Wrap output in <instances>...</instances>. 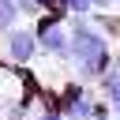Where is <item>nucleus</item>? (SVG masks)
I'll use <instances>...</instances> for the list:
<instances>
[{
  "label": "nucleus",
  "instance_id": "f257e3e1",
  "mask_svg": "<svg viewBox=\"0 0 120 120\" xmlns=\"http://www.w3.org/2000/svg\"><path fill=\"white\" fill-rule=\"evenodd\" d=\"M56 105H60L64 120H90V112L98 105V94H94V86H86L79 79H68V82L56 86Z\"/></svg>",
  "mask_w": 120,
  "mask_h": 120
},
{
  "label": "nucleus",
  "instance_id": "f03ea898",
  "mask_svg": "<svg viewBox=\"0 0 120 120\" xmlns=\"http://www.w3.org/2000/svg\"><path fill=\"white\" fill-rule=\"evenodd\" d=\"M0 45H4V60L15 64V68H30V64L41 56L38 34H34L30 26H15V30H8V34L0 38Z\"/></svg>",
  "mask_w": 120,
  "mask_h": 120
},
{
  "label": "nucleus",
  "instance_id": "7ed1b4c3",
  "mask_svg": "<svg viewBox=\"0 0 120 120\" xmlns=\"http://www.w3.org/2000/svg\"><path fill=\"white\" fill-rule=\"evenodd\" d=\"M38 45H41V56H49L56 64H71V34H68V22H56L52 30L38 34Z\"/></svg>",
  "mask_w": 120,
  "mask_h": 120
},
{
  "label": "nucleus",
  "instance_id": "20e7f679",
  "mask_svg": "<svg viewBox=\"0 0 120 120\" xmlns=\"http://www.w3.org/2000/svg\"><path fill=\"white\" fill-rule=\"evenodd\" d=\"M98 90H101V98L112 105V112H120V68H116V64L105 71V79L98 82Z\"/></svg>",
  "mask_w": 120,
  "mask_h": 120
},
{
  "label": "nucleus",
  "instance_id": "39448f33",
  "mask_svg": "<svg viewBox=\"0 0 120 120\" xmlns=\"http://www.w3.org/2000/svg\"><path fill=\"white\" fill-rule=\"evenodd\" d=\"M90 22H94L105 38H120V15H116V11H90Z\"/></svg>",
  "mask_w": 120,
  "mask_h": 120
},
{
  "label": "nucleus",
  "instance_id": "423d86ee",
  "mask_svg": "<svg viewBox=\"0 0 120 120\" xmlns=\"http://www.w3.org/2000/svg\"><path fill=\"white\" fill-rule=\"evenodd\" d=\"M19 8H15V0H0V38L8 34V30H15L19 26Z\"/></svg>",
  "mask_w": 120,
  "mask_h": 120
},
{
  "label": "nucleus",
  "instance_id": "0eeeda50",
  "mask_svg": "<svg viewBox=\"0 0 120 120\" xmlns=\"http://www.w3.org/2000/svg\"><path fill=\"white\" fill-rule=\"evenodd\" d=\"M90 120H116V112H112V105H109L105 98H98V105H94V112H90Z\"/></svg>",
  "mask_w": 120,
  "mask_h": 120
},
{
  "label": "nucleus",
  "instance_id": "6e6552de",
  "mask_svg": "<svg viewBox=\"0 0 120 120\" xmlns=\"http://www.w3.org/2000/svg\"><path fill=\"white\" fill-rule=\"evenodd\" d=\"M68 11L71 15H90L94 11V0H68Z\"/></svg>",
  "mask_w": 120,
  "mask_h": 120
},
{
  "label": "nucleus",
  "instance_id": "1a4fd4ad",
  "mask_svg": "<svg viewBox=\"0 0 120 120\" xmlns=\"http://www.w3.org/2000/svg\"><path fill=\"white\" fill-rule=\"evenodd\" d=\"M94 11H120V0H94Z\"/></svg>",
  "mask_w": 120,
  "mask_h": 120
},
{
  "label": "nucleus",
  "instance_id": "9d476101",
  "mask_svg": "<svg viewBox=\"0 0 120 120\" xmlns=\"http://www.w3.org/2000/svg\"><path fill=\"white\" fill-rule=\"evenodd\" d=\"M116 52H120V38H116Z\"/></svg>",
  "mask_w": 120,
  "mask_h": 120
},
{
  "label": "nucleus",
  "instance_id": "9b49d317",
  "mask_svg": "<svg viewBox=\"0 0 120 120\" xmlns=\"http://www.w3.org/2000/svg\"><path fill=\"white\" fill-rule=\"evenodd\" d=\"M116 120H120V112H116Z\"/></svg>",
  "mask_w": 120,
  "mask_h": 120
}]
</instances>
